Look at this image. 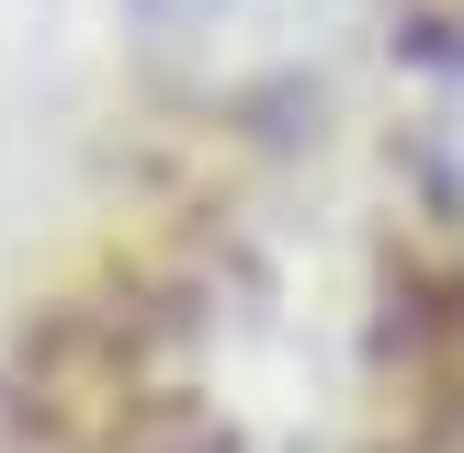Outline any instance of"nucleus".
Returning a JSON list of instances; mask_svg holds the SVG:
<instances>
[{"label":"nucleus","instance_id":"nucleus-1","mask_svg":"<svg viewBox=\"0 0 464 453\" xmlns=\"http://www.w3.org/2000/svg\"><path fill=\"white\" fill-rule=\"evenodd\" d=\"M148 45L193 80H261V68H295L352 23V0H136Z\"/></svg>","mask_w":464,"mask_h":453},{"label":"nucleus","instance_id":"nucleus-2","mask_svg":"<svg viewBox=\"0 0 464 453\" xmlns=\"http://www.w3.org/2000/svg\"><path fill=\"white\" fill-rule=\"evenodd\" d=\"M442 170H453V193H464V80H453V102H442Z\"/></svg>","mask_w":464,"mask_h":453}]
</instances>
